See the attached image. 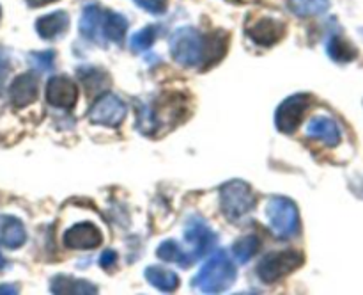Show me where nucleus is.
I'll list each match as a JSON object with an SVG mask.
<instances>
[{"instance_id": "f257e3e1", "label": "nucleus", "mask_w": 363, "mask_h": 295, "mask_svg": "<svg viewBox=\"0 0 363 295\" xmlns=\"http://www.w3.org/2000/svg\"><path fill=\"white\" fill-rule=\"evenodd\" d=\"M236 279L238 270L233 259H229L223 251H216L199 270L191 281V286L199 288L202 294H220L229 290Z\"/></svg>"}, {"instance_id": "f03ea898", "label": "nucleus", "mask_w": 363, "mask_h": 295, "mask_svg": "<svg viewBox=\"0 0 363 295\" xmlns=\"http://www.w3.org/2000/svg\"><path fill=\"white\" fill-rule=\"evenodd\" d=\"M266 217L273 235L279 238H293L300 231V213L291 199L273 195L266 205Z\"/></svg>"}, {"instance_id": "7ed1b4c3", "label": "nucleus", "mask_w": 363, "mask_h": 295, "mask_svg": "<svg viewBox=\"0 0 363 295\" xmlns=\"http://www.w3.org/2000/svg\"><path fill=\"white\" fill-rule=\"evenodd\" d=\"M206 39L195 28H177L170 36V53L181 66H197L204 60Z\"/></svg>"}, {"instance_id": "20e7f679", "label": "nucleus", "mask_w": 363, "mask_h": 295, "mask_svg": "<svg viewBox=\"0 0 363 295\" xmlns=\"http://www.w3.org/2000/svg\"><path fill=\"white\" fill-rule=\"evenodd\" d=\"M222 212L229 220H238L247 215L255 205L252 187L243 180H230L220 191Z\"/></svg>"}, {"instance_id": "39448f33", "label": "nucleus", "mask_w": 363, "mask_h": 295, "mask_svg": "<svg viewBox=\"0 0 363 295\" xmlns=\"http://www.w3.org/2000/svg\"><path fill=\"white\" fill-rule=\"evenodd\" d=\"M303 265V254L293 249L272 252L257 267V274L264 283H277Z\"/></svg>"}, {"instance_id": "423d86ee", "label": "nucleus", "mask_w": 363, "mask_h": 295, "mask_svg": "<svg viewBox=\"0 0 363 295\" xmlns=\"http://www.w3.org/2000/svg\"><path fill=\"white\" fill-rule=\"evenodd\" d=\"M311 102L312 98L308 95H305V92H298V95H293L284 100L275 112L277 128L282 134H293L300 127L305 112L311 107Z\"/></svg>"}, {"instance_id": "0eeeda50", "label": "nucleus", "mask_w": 363, "mask_h": 295, "mask_svg": "<svg viewBox=\"0 0 363 295\" xmlns=\"http://www.w3.org/2000/svg\"><path fill=\"white\" fill-rule=\"evenodd\" d=\"M184 240L191 245L190 258L191 262L204 258L209 254L213 247L216 245V235L213 233L211 227L201 219V217H190L184 227Z\"/></svg>"}, {"instance_id": "6e6552de", "label": "nucleus", "mask_w": 363, "mask_h": 295, "mask_svg": "<svg viewBox=\"0 0 363 295\" xmlns=\"http://www.w3.org/2000/svg\"><path fill=\"white\" fill-rule=\"evenodd\" d=\"M126 105L123 100L116 95H103L94 102V105L89 110V119L96 124H105V127L117 128L123 124L126 117Z\"/></svg>"}, {"instance_id": "1a4fd4ad", "label": "nucleus", "mask_w": 363, "mask_h": 295, "mask_svg": "<svg viewBox=\"0 0 363 295\" xmlns=\"http://www.w3.org/2000/svg\"><path fill=\"white\" fill-rule=\"evenodd\" d=\"M46 100L53 107L60 109H73L78 102V87L69 77L66 75H55L50 78L46 85Z\"/></svg>"}, {"instance_id": "9d476101", "label": "nucleus", "mask_w": 363, "mask_h": 295, "mask_svg": "<svg viewBox=\"0 0 363 295\" xmlns=\"http://www.w3.org/2000/svg\"><path fill=\"white\" fill-rule=\"evenodd\" d=\"M103 242L101 231L92 222H78L66 231L64 245L69 249H94Z\"/></svg>"}, {"instance_id": "9b49d317", "label": "nucleus", "mask_w": 363, "mask_h": 295, "mask_svg": "<svg viewBox=\"0 0 363 295\" xmlns=\"http://www.w3.org/2000/svg\"><path fill=\"white\" fill-rule=\"evenodd\" d=\"M105 14L99 6H87L82 13L80 18V32L91 41L98 43V45H106V36H105Z\"/></svg>"}, {"instance_id": "f8f14e48", "label": "nucleus", "mask_w": 363, "mask_h": 295, "mask_svg": "<svg viewBox=\"0 0 363 295\" xmlns=\"http://www.w3.org/2000/svg\"><path fill=\"white\" fill-rule=\"evenodd\" d=\"M286 34V25L273 18H261L248 28V38L259 46H272Z\"/></svg>"}, {"instance_id": "ddd939ff", "label": "nucleus", "mask_w": 363, "mask_h": 295, "mask_svg": "<svg viewBox=\"0 0 363 295\" xmlns=\"http://www.w3.org/2000/svg\"><path fill=\"white\" fill-rule=\"evenodd\" d=\"M38 89H39V80L35 75L32 73H23L18 75L13 80L9 89V98L11 103L14 107H25L30 105L38 98Z\"/></svg>"}, {"instance_id": "4468645a", "label": "nucleus", "mask_w": 363, "mask_h": 295, "mask_svg": "<svg viewBox=\"0 0 363 295\" xmlns=\"http://www.w3.org/2000/svg\"><path fill=\"white\" fill-rule=\"evenodd\" d=\"M307 135L315 141L325 142L326 146H339L342 134H340V128L337 124V121H333L328 116H318L312 117L311 123L307 127Z\"/></svg>"}, {"instance_id": "2eb2a0df", "label": "nucleus", "mask_w": 363, "mask_h": 295, "mask_svg": "<svg viewBox=\"0 0 363 295\" xmlns=\"http://www.w3.org/2000/svg\"><path fill=\"white\" fill-rule=\"evenodd\" d=\"M27 240L25 226L18 217L0 215V244L7 249H18Z\"/></svg>"}, {"instance_id": "dca6fc26", "label": "nucleus", "mask_w": 363, "mask_h": 295, "mask_svg": "<svg viewBox=\"0 0 363 295\" xmlns=\"http://www.w3.org/2000/svg\"><path fill=\"white\" fill-rule=\"evenodd\" d=\"M69 27V16L64 11L45 14L35 21V31L43 39H55Z\"/></svg>"}, {"instance_id": "f3484780", "label": "nucleus", "mask_w": 363, "mask_h": 295, "mask_svg": "<svg viewBox=\"0 0 363 295\" xmlns=\"http://www.w3.org/2000/svg\"><path fill=\"white\" fill-rule=\"evenodd\" d=\"M52 294H74V295H94L98 294V288L92 283L84 279H74V277L62 276L59 274L57 277L52 279Z\"/></svg>"}, {"instance_id": "a211bd4d", "label": "nucleus", "mask_w": 363, "mask_h": 295, "mask_svg": "<svg viewBox=\"0 0 363 295\" xmlns=\"http://www.w3.org/2000/svg\"><path fill=\"white\" fill-rule=\"evenodd\" d=\"M144 274L147 283L162 291H174L179 286V277H177V274L172 272V270L163 269V267H147Z\"/></svg>"}, {"instance_id": "6ab92c4d", "label": "nucleus", "mask_w": 363, "mask_h": 295, "mask_svg": "<svg viewBox=\"0 0 363 295\" xmlns=\"http://www.w3.org/2000/svg\"><path fill=\"white\" fill-rule=\"evenodd\" d=\"M326 52L332 57L335 63H351L358 57L357 48H354L351 43H347L346 39L340 38V36H333L332 39L326 45Z\"/></svg>"}, {"instance_id": "aec40b11", "label": "nucleus", "mask_w": 363, "mask_h": 295, "mask_svg": "<svg viewBox=\"0 0 363 295\" xmlns=\"http://www.w3.org/2000/svg\"><path fill=\"white\" fill-rule=\"evenodd\" d=\"M328 6L330 0H289V9L301 18L323 14Z\"/></svg>"}, {"instance_id": "412c9836", "label": "nucleus", "mask_w": 363, "mask_h": 295, "mask_svg": "<svg viewBox=\"0 0 363 295\" xmlns=\"http://www.w3.org/2000/svg\"><path fill=\"white\" fill-rule=\"evenodd\" d=\"M128 31V21L126 18L121 14L113 13V11H106L105 14V36L106 39L113 43L123 41L124 34Z\"/></svg>"}, {"instance_id": "4be33fe9", "label": "nucleus", "mask_w": 363, "mask_h": 295, "mask_svg": "<svg viewBox=\"0 0 363 295\" xmlns=\"http://www.w3.org/2000/svg\"><path fill=\"white\" fill-rule=\"evenodd\" d=\"M259 247H261V240L255 235H248V237H241L240 240L234 244L233 252L240 263H247L252 256L257 254Z\"/></svg>"}, {"instance_id": "5701e85b", "label": "nucleus", "mask_w": 363, "mask_h": 295, "mask_svg": "<svg viewBox=\"0 0 363 295\" xmlns=\"http://www.w3.org/2000/svg\"><path fill=\"white\" fill-rule=\"evenodd\" d=\"M156 254H158V258L165 259V262H176L177 265L184 267V269L190 267L188 265V259H186V254H184V251L174 240L163 242V244L158 247V251H156Z\"/></svg>"}, {"instance_id": "b1692460", "label": "nucleus", "mask_w": 363, "mask_h": 295, "mask_svg": "<svg viewBox=\"0 0 363 295\" xmlns=\"http://www.w3.org/2000/svg\"><path fill=\"white\" fill-rule=\"evenodd\" d=\"M155 38H156L155 27H144L142 31L135 32V34L131 36L130 39L131 50H133V52H144V50H147L149 46L155 43Z\"/></svg>"}, {"instance_id": "393cba45", "label": "nucleus", "mask_w": 363, "mask_h": 295, "mask_svg": "<svg viewBox=\"0 0 363 295\" xmlns=\"http://www.w3.org/2000/svg\"><path fill=\"white\" fill-rule=\"evenodd\" d=\"M53 52L52 50H46V52H32L28 53V63L34 70H38L39 73L43 71H50L53 68Z\"/></svg>"}, {"instance_id": "a878e982", "label": "nucleus", "mask_w": 363, "mask_h": 295, "mask_svg": "<svg viewBox=\"0 0 363 295\" xmlns=\"http://www.w3.org/2000/svg\"><path fill=\"white\" fill-rule=\"evenodd\" d=\"M135 4L151 14H163L167 11V0H135Z\"/></svg>"}, {"instance_id": "bb28decb", "label": "nucleus", "mask_w": 363, "mask_h": 295, "mask_svg": "<svg viewBox=\"0 0 363 295\" xmlns=\"http://www.w3.org/2000/svg\"><path fill=\"white\" fill-rule=\"evenodd\" d=\"M116 262H117V254H116V251H105L101 254V258H99V265H101V269H105V270H110V269H113V267H116Z\"/></svg>"}, {"instance_id": "cd10ccee", "label": "nucleus", "mask_w": 363, "mask_h": 295, "mask_svg": "<svg viewBox=\"0 0 363 295\" xmlns=\"http://www.w3.org/2000/svg\"><path fill=\"white\" fill-rule=\"evenodd\" d=\"M9 75V64L4 59H0V91H2L4 84H6V78Z\"/></svg>"}, {"instance_id": "c85d7f7f", "label": "nucleus", "mask_w": 363, "mask_h": 295, "mask_svg": "<svg viewBox=\"0 0 363 295\" xmlns=\"http://www.w3.org/2000/svg\"><path fill=\"white\" fill-rule=\"evenodd\" d=\"M57 2V0H27V4L30 7H43V6H48V4Z\"/></svg>"}, {"instance_id": "c756f323", "label": "nucleus", "mask_w": 363, "mask_h": 295, "mask_svg": "<svg viewBox=\"0 0 363 295\" xmlns=\"http://www.w3.org/2000/svg\"><path fill=\"white\" fill-rule=\"evenodd\" d=\"M0 294H18V290L14 286H11V284H2L0 286Z\"/></svg>"}, {"instance_id": "7c9ffc66", "label": "nucleus", "mask_w": 363, "mask_h": 295, "mask_svg": "<svg viewBox=\"0 0 363 295\" xmlns=\"http://www.w3.org/2000/svg\"><path fill=\"white\" fill-rule=\"evenodd\" d=\"M6 265H7V262H6V259H4V256L0 254V270L6 269Z\"/></svg>"}, {"instance_id": "2f4dec72", "label": "nucleus", "mask_w": 363, "mask_h": 295, "mask_svg": "<svg viewBox=\"0 0 363 295\" xmlns=\"http://www.w3.org/2000/svg\"><path fill=\"white\" fill-rule=\"evenodd\" d=\"M0 16H2V9H0Z\"/></svg>"}]
</instances>
